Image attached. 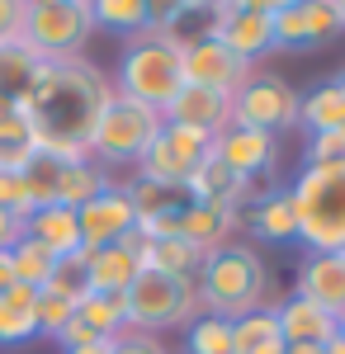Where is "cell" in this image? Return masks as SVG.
Instances as JSON below:
<instances>
[{"label": "cell", "mask_w": 345, "mask_h": 354, "mask_svg": "<svg viewBox=\"0 0 345 354\" xmlns=\"http://www.w3.org/2000/svg\"><path fill=\"white\" fill-rule=\"evenodd\" d=\"M114 85L90 57H67V62H38V76L19 100L28 118V133L38 151L53 156H90L85 142L105 113Z\"/></svg>", "instance_id": "6da1fadb"}, {"label": "cell", "mask_w": 345, "mask_h": 354, "mask_svg": "<svg viewBox=\"0 0 345 354\" xmlns=\"http://www.w3.org/2000/svg\"><path fill=\"white\" fill-rule=\"evenodd\" d=\"M199 302H204V312L227 317V322H237V317L256 312V307H269L265 255L251 241H241V236L209 250L204 265H199Z\"/></svg>", "instance_id": "7a4b0ae2"}, {"label": "cell", "mask_w": 345, "mask_h": 354, "mask_svg": "<svg viewBox=\"0 0 345 354\" xmlns=\"http://www.w3.org/2000/svg\"><path fill=\"white\" fill-rule=\"evenodd\" d=\"M109 85H114V95L166 109L185 85V38L180 33H152V28L128 38Z\"/></svg>", "instance_id": "3957f363"}, {"label": "cell", "mask_w": 345, "mask_h": 354, "mask_svg": "<svg viewBox=\"0 0 345 354\" xmlns=\"http://www.w3.org/2000/svg\"><path fill=\"white\" fill-rule=\"evenodd\" d=\"M303 250H345V161L303 165L289 185Z\"/></svg>", "instance_id": "277c9868"}, {"label": "cell", "mask_w": 345, "mask_h": 354, "mask_svg": "<svg viewBox=\"0 0 345 354\" xmlns=\"http://www.w3.org/2000/svg\"><path fill=\"white\" fill-rule=\"evenodd\" d=\"M161 128H166L161 109L137 104L128 95H109V104L100 113L90 142H85V151H90V161L100 170H137V161L147 156V147L157 142Z\"/></svg>", "instance_id": "5b68a950"}, {"label": "cell", "mask_w": 345, "mask_h": 354, "mask_svg": "<svg viewBox=\"0 0 345 354\" xmlns=\"http://www.w3.org/2000/svg\"><path fill=\"white\" fill-rule=\"evenodd\" d=\"M199 312H204V302H199V274L194 279H180V274L142 270L133 279V288L123 293L128 330H147V335L185 330Z\"/></svg>", "instance_id": "8992f818"}, {"label": "cell", "mask_w": 345, "mask_h": 354, "mask_svg": "<svg viewBox=\"0 0 345 354\" xmlns=\"http://www.w3.org/2000/svg\"><path fill=\"white\" fill-rule=\"evenodd\" d=\"M24 38L38 62H67L85 57V43L95 38V19L85 0H62V5H28L24 15Z\"/></svg>", "instance_id": "52a82bcc"}, {"label": "cell", "mask_w": 345, "mask_h": 354, "mask_svg": "<svg viewBox=\"0 0 345 354\" xmlns=\"http://www.w3.org/2000/svg\"><path fill=\"white\" fill-rule=\"evenodd\" d=\"M232 123L284 137L298 128V90L274 71H251V81L232 95Z\"/></svg>", "instance_id": "ba28073f"}, {"label": "cell", "mask_w": 345, "mask_h": 354, "mask_svg": "<svg viewBox=\"0 0 345 354\" xmlns=\"http://www.w3.org/2000/svg\"><path fill=\"white\" fill-rule=\"evenodd\" d=\"M213 156V137L189 133V128H175L166 123L157 133V142L147 147V156L137 161V180H161V185H189L194 170Z\"/></svg>", "instance_id": "9c48e42d"}, {"label": "cell", "mask_w": 345, "mask_h": 354, "mask_svg": "<svg viewBox=\"0 0 345 354\" xmlns=\"http://www.w3.org/2000/svg\"><path fill=\"white\" fill-rule=\"evenodd\" d=\"M274 24V53H308V48H326L336 43L345 28L331 10V0H293L279 15H269Z\"/></svg>", "instance_id": "30bf717a"}, {"label": "cell", "mask_w": 345, "mask_h": 354, "mask_svg": "<svg viewBox=\"0 0 345 354\" xmlns=\"http://www.w3.org/2000/svg\"><path fill=\"white\" fill-rule=\"evenodd\" d=\"M251 62H241L232 48H222L218 38L199 33V38H185V81L204 85V90H218V95H237L241 85L251 81Z\"/></svg>", "instance_id": "8fae6325"}, {"label": "cell", "mask_w": 345, "mask_h": 354, "mask_svg": "<svg viewBox=\"0 0 345 354\" xmlns=\"http://www.w3.org/2000/svg\"><path fill=\"white\" fill-rule=\"evenodd\" d=\"M213 156L227 165V170H237L241 180L260 185V180H269L279 170V137L241 128V123H227L222 133L213 137Z\"/></svg>", "instance_id": "7c38bea8"}, {"label": "cell", "mask_w": 345, "mask_h": 354, "mask_svg": "<svg viewBox=\"0 0 345 354\" xmlns=\"http://www.w3.org/2000/svg\"><path fill=\"white\" fill-rule=\"evenodd\" d=\"M80 222V245L85 250H100V245H118L128 232H137V213H133V198L123 185H109L105 194H95L90 203L76 208Z\"/></svg>", "instance_id": "4fadbf2b"}, {"label": "cell", "mask_w": 345, "mask_h": 354, "mask_svg": "<svg viewBox=\"0 0 345 354\" xmlns=\"http://www.w3.org/2000/svg\"><path fill=\"white\" fill-rule=\"evenodd\" d=\"M209 19V38H218L222 48H232L241 62H265L274 53V24H269V15H251V10H232V5H222V10H213L204 15Z\"/></svg>", "instance_id": "5bb4252c"}, {"label": "cell", "mask_w": 345, "mask_h": 354, "mask_svg": "<svg viewBox=\"0 0 345 354\" xmlns=\"http://www.w3.org/2000/svg\"><path fill=\"white\" fill-rule=\"evenodd\" d=\"M293 293L345 322V250H331V255L308 250L298 265V279H293Z\"/></svg>", "instance_id": "9a60e30c"}, {"label": "cell", "mask_w": 345, "mask_h": 354, "mask_svg": "<svg viewBox=\"0 0 345 354\" xmlns=\"http://www.w3.org/2000/svg\"><path fill=\"white\" fill-rule=\"evenodd\" d=\"M166 123L175 128H189V133L218 137L227 123H232V95H218V90H204V85H180V95L161 109Z\"/></svg>", "instance_id": "2e32d148"}, {"label": "cell", "mask_w": 345, "mask_h": 354, "mask_svg": "<svg viewBox=\"0 0 345 354\" xmlns=\"http://www.w3.org/2000/svg\"><path fill=\"white\" fill-rule=\"evenodd\" d=\"M142 232H128L118 245H100L90 250V293H109L123 298L133 288V279L142 274Z\"/></svg>", "instance_id": "e0dca14e"}, {"label": "cell", "mask_w": 345, "mask_h": 354, "mask_svg": "<svg viewBox=\"0 0 345 354\" xmlns=\"http://www.w3.org/2000/svg\"><path fill=\"white\" fill-rule=\"evenodd\" d=\"M274 317H279V335H284V345H326L331 335H341V317H331V312H321L317 302L298 298L289 293L284 302H274Z\"/></svg>", "instance_id": "ac0fdd59"}, {"label": "cell", "mask_w": 345, "mask_h": 354, "mask_svg": "<svg viewBox=\"0 0 345 354\" xmlns=\"http://www.w3.org/2000/svg\"><path fill=\"white\" fill-rule=\"evenodd\" d=\"M189 194L199 198V203H218V208H232V213H246V203L260 194V185H251V180H241L237 170H227V165L209 156V161L194 170V180H189Z\"/></svg>", "instance_id": "d6986e66"}, {"label": "cell", "mask_w": 345, "mask_h": 354, "mask_svg": "<svg viewBox=\"0 0 345 354\" xmlns=\"http://www.w3.org/2000/svg\"><path fill=\"white\" fill-rule=\"evenodd\" d=\"M241 227L260 241H298V208H293L289 189H260L246 203Z\"/></svg>", "instance_id": "ffe728a7"}, {"label": "cell", "mask_w": 345, "mask_h": 354, "mask_svg": "<svg viewBox=\"0 0 345 354\" xmlns=\"http://www.w3.org/2000/svg\"><path fill=\"white\" fill-rule=\"evenodd\" d=\"M237 227H241V218L232 213V208H218V203H189L185 213H180V227H175V236H185L194 250H218L222 241H232L237 236Z\"/></svg>", "instance_id": "44dd1931"}, {"label": "cell", "mask_w": 345, "mask_h": 354, "mask_svg": "<svg viewBox=\"0 0 345 354\" xmlns=\"http://www.w3.org/2000/svg\"><path fill=\"white\" fill-rule=\"evenodd\" d=\"M24 236L38 241L43 250H53V255H71V250H80L76 208H67V203H43V208H33V213L24 218Z\"/></svg>", "instance_id": "7402d4cb"}, {"label": "cell", "mask_w": 345, "mask_h": 354, "mask_svg": "<svg viewBox=\"0 0 345 354\" xmlns=\"http://www.w3.org/2000/svg\"><path fill=\"white\" fill-rule=\"evenodd\" d=\"M38 340V288L10 283L0 293V345H28Z\"/></svg>", "instance_id": "603a6c76"}, {"label": "cell", "mask_w": 345, "mask_h": 354, "mask_svg": "<svg viewBox=\"0 0 345 354\" xmlns=\"http://www.w3.org/2000/svg\"><path fill=\"white\" fill-rule=\"evenodd\" d=\"M341 123H345V90L336 85V76L312 85L308 95H298V128H303V137L331 133V128H341Z\"/></svg>", "instance_id": "cb8c5ba5"}, {"label": "cell", "mask_w": 345, "mask_h": 354, "mask_svg": "<svg viewBox=\"0 0 345 354\" xmlns=\"http://www.w3.org/2000/svg\"><path fill=\"white\" fill-rule=\"evenodd\" d=\"M284 335H279V317H274V302L256 307L232 322V354H284Z\"/></svg>", "instance_id": "d4e9b609"}, {"label": "cell", "mask_w": 345, "mask_h": 354, "mask_svg": "<svg viewBox=\"0 0 345 354\" xmlns=\"http://www.w3.org/2000/svg\"><path fill=\"white\" fill-rule=\"evenodd\" d=\"M199 265H204V250H194L185 236H147V241H142V270L194 279Z\"/></svg>", "instance_id": "484cf974"}, {"label": "cell", "mask_w": 345, "mask_h": 354, "mask_svg": "<svg viewBox=\"0 0 345 354\" xmlns=\"http://www.w3.org/2000/svg\"><path fill=\"white\" fill-rule=\"evenodd\" d=\"M114 180H109V170L90 161V156H71V161H62V180H57V203H67V208H80V203H90L95 194H105Z\"/></svg>", "instance_id": "4316f807"}, {"label": "cell", "mask_w": 345, "mask_h": 354, "mask_svg": "<svg viewBox=\"0 0 345 354\" xmlns=\"http://www.w3.org/2000/svg\"><path fill=\"white\" fill-rule=\"evenodd\" d=\"M33 76H38V57H33V48H28L24 38L19 43H0V100H24L28 85H33Z\"/></svg>", "instance_id": "83f0119b"}, {"label": "cell", "mask_w": 345, "mask_h": 354, "mask_svg": "<svg viewBox=\"0 0 345 354\" xmlns=\"http://www.w3.org/2000/svg\"><path fill=\"white\" fill-rule=\"evenodd\" d=\"M85 5H90L95 33H100V28H109V33H123V38L147 33V5H142V0H85Z\"/></svg>", "instance_id": "f1b7e54d"}, {"label": "cell", "mask_w": 345, "mask_h": 354, "mask_svg": "<svg viewBox=\"0 0 345 354\" xmlns=\"http://www.w3.org/2000/svg\"><path fill=\"white\" fill-rule=\"evenodd\" d=\"M48 293H57V298H90V250L80 245V250H71V255H57L53 274H48V283H43Z\"/></svg>", "instance_id": "f546056e"}, {"label": "cell", "mask_w": 345, "mask_h": 354, "mask_svg": "<svg viewBox=\"0 0 345 354\" xmlns=\"http://www.w3.org/2000/svg\"><path fill=\"white\" fill-rule=\"evenodd\" d=\"M62 161H71V156H53V151H38V147H33V161L19 170V180H24V189H28V198H33V208H43V203H57Z\"/></svg>", "instance_id": "4dcf8cb0"}, {"label": "cell", "mask_w": 345, "mask_h": 354, "mask_svg": "<svg viewBox=\"0 0 345 354\" xmlns=\"http://www.w3.org/2000/svg\"><path fill=\"white\" fill-rule=\"evenodd\" d=\"M185 354H232V322L199 312L185 326Z\"/></svg>", "instance_id": "1f68e13d"}, {"label": "cell", "mask_w": 345, "mask_h": 354, "mask_svg": "<svg viewBox=\"0 0 345 354\" xmlns=\"http://www.w3.org/2000/svg\"><path fill=\"white\" fill-rule=\"evenodd\" d=\"M53 265H57V255H53V250H43L38 241H28V236H19L15 250H10L15 283H24V288H43V283H48V274H53Z\"/></svg>", "instance_id": "d6a6232c"}, {"label": "cell", "mask_w": 345, "mask_h": 354, "mask_svg": "<svg viewBox=\"0 0 345 354\" xmlns=\"http://www.w3.org/2000/svg\"><path fill=\"white\" fill-rule=\"evenodd\" d=\"M71 312H76V302H71V298H57V293H48V288H38V335L57 340L62 326L71 322Z\"/></svg>", "instance_id": "836d02e7"}, {"label": "cell", "mask_w": 345, "mask_h": 354, "mask_svg": "<svg viewBox=\"0 0 345 354\" xmlns=\"http://www.w3.org/2000/svg\"><path fill=\"white\" fill-rule=\"evenodd\" d=\"M142 5H147V28L152 33H180V24L194 15L189 0H142Z\"/></svg>", "instance_id": "e575fe53"}, {"label": "cell", "mask_w": 345, "mask_h": 354, "mask_svg": "<svg viewBox=\"0 0 345 354\" xmlns=\"http://www.w3.org/2000/svg\"><path fill=\"white\" fill-rule=\"evenodd\" d=\"M0 213H10V218H19V222L33 213V198H28L19 175H0Z\"/></svg>", "instance_id": "d590c367"}, {"label": "cell", "mask_w": 345, "mask_h": 354, "mask_svg": "<svg viewBox=\"0 0 345 354\" xmlns=\"http://www.w3.org/2000/svg\"><path fill=\"white\" fill-rule=\"evenodd\" d=\"M109 354H170L161 335H147V330H123L109 340Z\"/></svg>", "instance_id": "8d00e7d4"}, {"label": "cell", "mask_w": 345, "mask_h": 354, "mask_svg": "<svg viewBox=\"0 0 345 354\" xmlns=\"http://www.w3.org/2000/svg\"><path fill=\"white\" fill-rule=\"evenodd\" d=\"M0 142H33L28 133V118L15 100H0Z\"/></svg>", "instance_id": "74e56055"}, {"label": "cell", "mask_w": 345, "mask_h": 354, "mask_svg": "<svg viewBox=\"0 0 345 354\" xmlns=\"http://www.w3.org/2000/svg\"><path fill=\"white\" fill-rule=\"evenodd\" d=\"M28 0H0V43H19Z\"/></svg>", "instance_id": "f35d334b"}, {"label": "cell", "mask_w": 345, "mask_h": 354, "mask_svg": "<svg viewBox=\"0 0 345 354\" xmlns=\"http://www.w3.org/2000/svg\"><path fill=\"white\" fill-rule=\"evenodd\" d=\"M19 236H24V222H19V218H10V213H0V255H10Z\"/></svg>", "instance_id": "ab89813d"}, {"label": "cell", "mask_w": 345, "mask_h": 354, "mask_svg": "<svg viewBox=\"0 0 345 354\" xmlns=\"http://www.w3.org/2000/svg\"><path fill=\"white\" fill-rule=\"evenodd\" d=\"M227 5H232V10H251V15H279L293 0H227Z\"/></svg>", "instance_id": "60d3db41"}, {"label": "cell", "mask_w": 345, "mask_h": 354, "mask_svg": "<svg viewBox=\"0 0 345 354\" xmlns=\"http://www.w3.org/2000/svg\"><path fill=\"white\" fill-rule=\"evenodd\" d=\"M62 354H109V340H90V345H76V350H62Z\"/></svg>", "instance_id": "b9f144b4"}, {"label": "cell", "mask_w": 345, "mask_h": 354, "mask_svg": "<svg viewBox=\"0 0 345 354\" xmlns=\"http://www.w3.org/2000/svg\"><path fill=\"white\" fill-rule=\"evenodd\" d=\"M15 283V270H10V255H0V293Z\"/></svg>", "instance_id": "7bdbcfd3"}, {"label": "cell", "mask_w": 345, "mask_h": 354, "mask_svg": "<svg viewBox=\"0 0 345 354\" xmlns=\"http://www.w3.org/2000/svg\"><path fill=\"white\" fill-rule=\"evenodd\" d=\"M189 5H194V15H213V10H222L227 0H189Z\"/></svg>", "instance_id": "ee69618b"}, {"label": "cell", "mask_w": 345, "mask_h": 354, "mask_svg": "<svg viewBox=\"0 0 345 354\" xmlns=\"http://www.w3.org/2000/svg\"><path fill=\"white\" fill-rule=\"evenodd\" d=\"M321 354H345V326H341V335H331V340L321 345Z\"/></svg>", "instance_id": "f6af8a7d"}, {"label": "cell", "mask_w": 345, "mask_h": 354, "mask_svg": "<svg viewBox=\"0 0 345 354\" xmlns=\"http://www.w3.org/2000/svg\"><path fill=\"white\" fill-rule=\"evenodd\" d=\"M331 10H336V19H341V28H345V0H331Z\"/></svg>", "instance_id": "bcb514c9"}, {"label": "cell", "mask_w": 345, "mask_h": 354, "mask_svg": "<svg viewBox=\"0 0 345 354\" xmlns=\"http://www.w3.org/2000/svg\"><path fill=\"white\" fill-rule=\"evenodd\" d=\"M28 5H62V0H28Z\"/></svg>", "instance_id": "7dc6e473"}, {"label": "cell", "mask_w": 345, "mask_h": 354, "mask_svg": "<svg viewBox=\"0 0 345 354\" xmlns=\"http://www.w3.org/2000/svg\"><path fill=\"white\" fill-rule=\"evenodd\" d=\"M336 85H341V90H345V71H341V76H336Z\"/></svg>", "instance_id": "c3c4849f"}]
</instances>
